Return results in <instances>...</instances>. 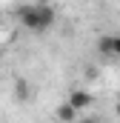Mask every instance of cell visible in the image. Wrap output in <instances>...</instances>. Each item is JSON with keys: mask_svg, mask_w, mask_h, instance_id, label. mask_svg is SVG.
<instances>
[{"mask_svg": "<svg viewBox=\"0 0 120 123\" xmlns=\"http://www.w3.org/2000/svg\"><path fill=\"white\" fill-rule=\"evenodd\" d=\"M17 17H20L23 29L46 31L54 23V6H49V3H26V6L17 9Z\"/></svg>", "mask_w": 120, "mask_h": 123, "instance_id": "obj_1", "label": "cell"}, {"mask_svg": "<svg viewBox=\"0 0 120 123\" xmlns=\"http://www.w3.org/2000/svg\"><path fill=\"white\" fill-rule=\"evenodd\" d=\"M66 103H69V106H72V109L80 115V112H86V109L91 106V94H89V92H83V89H72Z\"/></svg>", "mask_w": 120, "mask_h": 123, "instance_id": "obj_2", "label": "cell"}, {"mask_svg": "<svg viewBox=\"0 0 120 123\" xmlns=\"http://www.w3.org/2000/svg\"><path fill=\"white\" fill-rule=\"evenodd\" d=\"M54 117H57L60 123H74V120H77V112H74L69 103H60L57 109H54Z\"/></svg>", "mask_w": 120, "mask_h": 123, "instance_id": "obj_3", "label": "cell"}, {"mask_svg": "<svg viewBox=\"0 0 120 123\" xmlns=\"http://www.w3.org/2000/svg\"><path fill=\"white\" fill-rule=\"evenodd\" d=\"M112 43H114V34H103V37L97 40V49H100L103 55H112Z\"/></svg>", "mask_w": 120, "mask_h": 123, "instance_id": "obj_4", "label": "cell"}, {"mask_svg": "<svg viewBox=\"0 0 120 123\" xmlns=\"http://www.w3.org/2000/svg\"><path fill=\"white\" fill-rule=\"evenodd\" d=\"M14 94H17V100H29V86H26V80H14Z\"/></svg>", "mask_w": 120, "mask_h": 123, "instance_id": "obj_5", "label": "cell"}, {"mask_svg": "<svg viewBox=\"0 0 120 123\" xmlns=\"http://www.w3.org/2000/svg\"><path fill=\"white\" fill-rule=\"evenodd\" d=\"M112 55L120 57V34H114V43H112Z\"/></svg>", "mask_w": 120, "mask_h": 123, "instance_id": "obj_6", "label": "cell"}, {"mask_svg": "<svg viewBox=\"0 0 120 123\" xmlns=\"http://www.w3.org/2000/svg\"><path fill=\"white\" fill-rule=\"evenodd\" d=\"M77 123H100L97 117H83V120H77Z\"/></svg>", "mask_w": 120, "mask_h": 123, "instance_id": "obj_7", "label": "cell"}, {"mask_svg": "<svg viewBox=\"0 0 120 123\" xmlns=\"http://www.w3.org/2000/svg\"><path fill=\"white\" fill-rule=\"evenodd\" d=\"M114 112H117V115H120V100H117V106H114Z\"/></svg>", "mask_w": 120, "mask_h": 123, "instance_id": "obj_8", "label": "cell"}]
</instances>
